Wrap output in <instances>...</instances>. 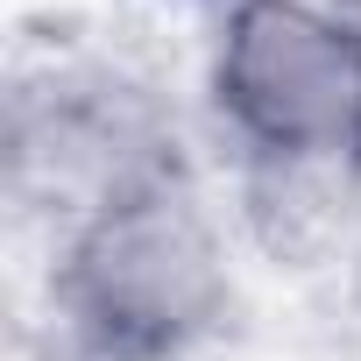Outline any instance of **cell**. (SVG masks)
<instances>
[{
	"mask_svg": "<svg viewBox=\"0 0 361 361\" xmlns=\"http://www.w3.org/2000/svg\"><path fill=\"white\" fill-rule=\"evenodd\" d=\"M50 319L71 361H192L234 326L241 283L199 177H156L50 241Z\"/></svg>",
	"mask_w": 361,
	"mask_h": 361,
	"instance_id": "obj_1",
	"label": "cell"
},
{
	"mask_svg": "<svg viewBox=\"0 0 361 361\" xmlns=\"http://www.w3.org/2000/svg\"><path fill=\"white\" fill-rule=\"evenodd\" d=\"M0 163H8V206L50 227V241L121 192L192 170L170 99L106 57H50L22 71L8 92Z\"/></svg>",
	"mask_w": 361,
	"mask_h": 361,
	"instance_id": "obj_3",
	"label": "cell"
},
{
	"mask_svg": "<svg viewBox=\"0 0 361 361\" xmlns=\"http://www.w3.org/2000/svg\"><path fill=\"white\" fill-rule=\"evenodd\" d=\"M206 106L234 163L361 170V0H234Z\"/></svg>",
	"mask_w": 361,
	"mask_h": 361,
	"instance_id": "obj_2",
	"label": "cell"
},
{
	"mask_svg": "<svg viewBox=\"0 0 361 361\" xmlns=\"http://www.w3.org/2000/svg\"><path fill=\"white\" fill-rule=\"evenodd\" d=\"M192 8H220V15H227V8H234V0H192Z\"/></svg>",
	"mask_w": 361,
	"mask_h": 361,
	"instance_id": "obj_4",
	"label": "cell"
}]
</instances>
